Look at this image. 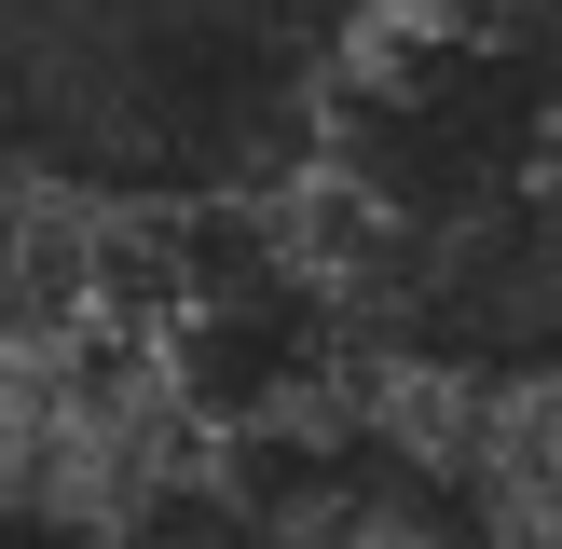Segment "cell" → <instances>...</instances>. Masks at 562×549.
<instances>
[{"mask_svg": "<svg viewBox=\"0 0 562 549\" xmlns=\"http://www.w3.org/2000/svg\"><path fill=\"white\" fill-rule=\"evenodd\" d=\"M453 14H494V0H329V27H453Z\"/></svg>", "mask_w": 562, "mask_h": 549, "instance_id": "3", "label": "cell"}, {"mask_svg": "<svg viewBox=\"0 0 562 549\" xmlns=\"http://www.w3.org/2000/svg\"><path fill=\"white\" fill-rule=\"evenodd\" d=\"M234 481H247V549H481L453 481L371 426L261 439V453H234Z\"/></svg>", "mask_w": 562, "mask_h": 549, "instance_id": "2", "label": "cell"}, {"mask_svg": "<svg viewBox=\"0 0 562 549\" xmlns=\"http://www.w3.org/2000/svg\"><path fill=\"white\" fill-rule=\"evenodd\" d=\"M329 82V0H0V165L110 220L261 206Z\"/></svg>", "mask_w": 562, "mask_h": 549, "instance_id": "1", "label": "cell"}]
</instances>
